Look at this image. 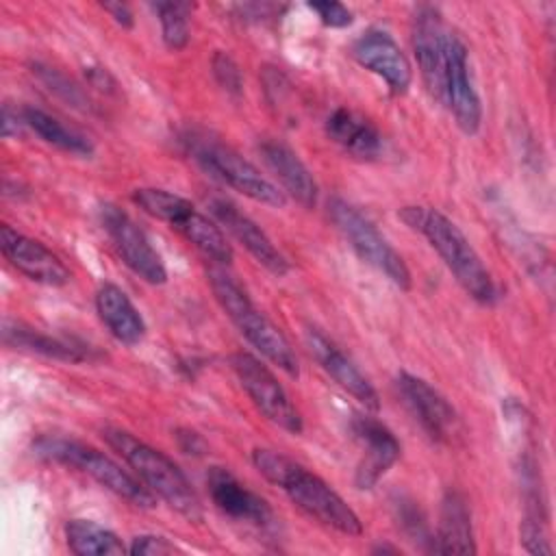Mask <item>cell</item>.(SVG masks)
<instances>
[{"instance_id": "12", "label": "cell", "mask_w": 556, "mask_h": 556, "mask_svg": "<svg viewBox=\"0 0 556 556\" xmlns=\"http://www.w3.org/2000/svg\"><path fill=\"white\" fill-rule=\"evenodd\" d=\"M445 37L439 9L421 4L413 17V50L426 91L439 104L445 93Z\"/></svg>"}, {"instance_id": "19", "label": "cell", "mask_w": 556, "mask_h": 556, "mask_svg": "<svg viewBox=\"0 0 556 556\" xmlns=\"http://www.w3.org/2000/svg\"><path fill=\"white\" fill-rule=\"evenodd\" d=\"M213 217L274 276H285L289 271V261L271 243V239L261 230V226L241 213L226 198H213L208 204Z\"/></svg>"}, {"instance_id": "31", "label": "cell", "mask_w": 556, "mask_h": 556, "mask_svg": "<svg viewBox=\"0 0 556 556\" xmlns=\"http://www.w3.org/2000/svg\"><path fill=\"white\" fill-rule=\"evenodd\" d=\"M211 70L213 76L217 80V85L230 93V96H241L243 91V78H241V70L235 63V59L222 50H217L211 59Z\"/></svg>"}, {"instance_id": "21", "label": "cell", "mask_w": 556, "mask_h": 556, "mask_svg": "<svg viewBox=\"0 0 556 556\" xmlns=\"http://www.w3.org/2000/svg\"><path fill=\"white\" fill-rule=\"evenodd\" d=\"M96 311L106 330L124 345H135L146 334V321L126 291L113 282H104L96 291Z\"/></svg>"}, {"instance_id": "18", "label": "cell", "mask_w": 556, "mask_h": 556, "mask_svg": "<svg viewBox=\"0 0 556 556\" xmlns=\"http://www.w3.org/2000/svg\"><path fill=\"white\" fill-rule=\"evenodd\" d=\"M206 489H208L213 504L224 515H228L237 521H245L250 526H258V528L271 526L274 513H271V506L267 504V500H263L258 493H254L252 489L241 484L235 478V473H230L226 467L208 469Z\"/></svg>"}, {"instance_id": "2", "label": "cell", "mask_w": 556, "mask_h": 556, "mask_svg": "<svg viewBox=\"0 0 556 556\" xmlns=\"http://www.w3.org/2000/svg\"><path fill=\"white\" fill-rule=\"evenodd\" d=\"M397 215L408 228L426 237L469 298L480 304L495 302L497 289L489 269L465 232L450 217L430 206H404Z\"/></svg>"}, {"instance_id": "24", "label": "cell", "mask_w": 556, "mask_h": 556, "mask_svg": "<svg viewBox=\"0 0 556 556\" xmlns=\"http://www.w3.org/2000/svg\"><path fill=\"white\" fill-rule=\"evenodd\" d=\"M2 341L9 348L35 352V354H41V356H48V358H56V361H67V363L89 361V350H85L83 345H76L72 341L43 334V332H39L35 328H26L22 324L4 321Z\"/></svg>"}, {"instance_id": "20", "label": "cell", "mask_w": 556, "mask_h": 556, "mask_svg": "<svg viewBox=\"0 0 556 556\" xmlns=\"http://www.w3.org/2000/svg\"><path fill=\"white\" fill-rule=\"evenodd\" d=\"M258 152L269 172L282 185V191L304 208H313L317 202V182L304 161L280 139H263L258 143Z\"/></svg>"}, {"instance_id": "8", "label": "cell", "mask_w": 556, "mask_h": 556, "mask_svg": "<svg viewBox=\"0 0 556 556\" xmlns=\"http://www.w3.org/2000/svg\"><path fill=\"white\" fill-rule=\"evenodd\" d=\"M328 215L361 261L382 271L397 289L408 291L413 287L408 265L367 215L343 198L328 202Z\"/></svg>"}, {"instance_id": "29", "label": "cell", "mask_w": 556, "mask_h": 556, "mask_svg": "<svg viewBox=\"0 0 556 556\" xmlns=\"http://www.w3.org/2000/svg\"><path fill=\"white\" fill-rule=\"evenodd\" d=\"M395 508H397V523L410 536V541H419L426 549L434 552V539L430 536L428 523H426L424 515L419 513V508L415 506V502H408V500L400 497L395 502Z\"/></svg>"}, {"instance_id": "3", "label": "cell", "mask_w": 556, "mask_h": 556, "mask_svg": "<svg viewBox=\"0 0 556 556\" xmlns=\"http://www.w3.org/2000/svg\"><path fill=\"white\" fill-rule=\"evenodd\" d=\"M102 439L130 465L139 480L189 521L202 519V504L182 469L161 450L122 428H104Z\"/></svg>"}, {"instance_id": "34", "label": "cell", "mask_w": 556, "mask_h": 556, "mask_svg": "<svg viewBox=\"0 0 556 556\" xmlns=\"http://www.w3.org/2000/svg\"><path fill=\"white\" fill-rule=\"evenodd\" d=\"M174 437H176V443H178L180 452H185L189 456H202L206 452V441L195 430L178 428Z\"/></svg>"}, {"instance_id": "36", "label": "cell", "mask_w": 556, "mask_h": 556, "mask_svg": "<svg viewBox=\"0 0 556 556\" xmlns=\"http://www.w3.org/2000/svg\"><path fill=\"white\" fill-rule=\"evenodd\" d=\"M24 128H26V124H24L22 111H13L9 104H4V109H2V135L7 139H11V137L22 135Z\"/></svg>"}, {"instance_id": "35", "label": "cell", "mask_w": 556, "mask_h": 556, "mask_svg": "<svg viewBox=\"0 0 556 556\" xmlns=\"http://www.w3.org/2000/svg\"><path fill=\"white\" fill-rule=\"evenodd\" d=\"M85 78L91 87H96L98 91H104V93H115V78L111 76V72L102 65H89L85 67Z\"/></svg>"}, {"instance_id": "9", "label": "cell", "mask_w": 556, "mask_h": 556, "mask_svg": "<svg viewBox=\"0 0 556 556\" xmlns=\"http://www.w3.org/2000/svg\"><path fill=\"white\" fill-rule=\"evenodd\" d=\"M230 367L256 410L267 421L291 434H300L304 430L300 410L293 406L285 387L278 382L267 365H263L256 356L248 352H235L230 354Z\"/></svg>"}, {"instance_id": "23", "label": "cell", "mask_w": 556, "mask_h": 556, "mask_svg": "<svg viewBox=\"0 0 556 556\" xmlns=\"http://www.w3.org/2000/svg\"><path fill=\"white\" fill-rule=\"evenodd\" d=\"M326 135L348 154L371 161L382 152V135L363 115L350 109H334L326 119Z\"/></svg>"}, {"instance_id": "30", "label": "cell", "mask_w": 556, "mask_h": 556, "mask_svg": "<svg viewBox=\"0 0 556 556\" xmlns=\"http://www.w3.org/2000/svg\"><path fill=\"white\" fill-rule=\"evenodd\" d=\"M519 541L526 552L539 554V556H549L554 552L547 532H545V519L534 517V515H523V521L519 526Z\"/></svg>"}, {"instance_id": "7", "label": "cell", "mask_w": 556, "mask_h": 556, "mask_svg": "<svg viewBox=\"0 0 556 556\" xmlns=\"http://www.w3.org/2000/svg\"><path fill=\"white\" fill-rule=\"evenodd\" d=\"M182 141H185L191 159L204 172H208L213 178L222 180L230 189L243 193L245 198H250L254 202L267 204V206L280 208L287 204L285 191L278 189L267 176L261 174V169L256 165H252L248 159H243L230 146H226L217 139H211L206 135H195V132H189Z\"/></svg>"}, {"instance_id": "4", "label": "cell", "mask_w": 556, "mask_h": 556, "mask_svg": "<svg viewBox=\"0 0 556 556\" xmlns=\"http://www.w3.org/2000/svg\"><path fill=\"white\" fill-rule=\"evenodd\" d=\"M206 280L215 300L237 326V330L245 337V341L285 374L298 378L300 365L291 343L280 332V328L263 311L256 308L245 289L222 269H208Z\"/></svg>"}, {"instance_id": "26", "label": "cell", "mask_w": 556, "mask_h": 556, "mask_svg": "<svg viewBox=\"0 0 556 556\" xmlns=\"http://www.w3.org/2000/svg\"><path fill=\"white\" fill-rule=\"evenodd\" d=\"M65 539L76 556H119L128 552L115 532L89 519H70L65 523Z\"/></svg>"}, {"instance_id": "15", "label": "cell", "mask_w": 556, "mask_h": 556, "mask_svg": "<svg viewBox=\"0 0 556 556\" xmlns=\"http://www.w3.org/2000/svg\"><path fill=\"white\" fill-rule=\"evenodd\" d=\"M0 248L4 258L33 282L46 287H65L72 278L65 263L52 250L22 235L9 224L0 226Z\"/></svg>"}, {"instance_id": "13", "label": "cell", "mask_w": 556, "mask_h": 556, "mask_svg": "<svg viewBox=\"0 0 556 556\" xmlns=\"http://www.w3.org/2000/svg\"><path fill=\"white\" fill-rule=\"evenodd\" d=\"M397 393L424 432L437 441L447 443L458 428V415L452 404L424 378L402 371L395 378Z\"/></svg>"}, {"instance_id": "33", "label": "cell", "mask_w": 556, "mask_h": 556, "mask_svg": "<svg viewBox=\"0 0 556 556\" xmlns=\"http://www.w3.org/2000/svg\"><path fill=\"white\" fill-rule=\"evenodd\" d=\"M130 554H139V556H167V554H176L180 552L172 541H167L165 536H156V534H139L132 539Z\"/></svg>"}, {"instance_id": "5", "label": "cell", "mask_w": 556, "mask_h": 556, "mask_svg": "<svg viewBox=\"0 0 556 556\" xmlns=\"http://www.w3.org/2000/svg\"><path fill=\"white\" fill-rule=\"evenodd\" d=\"M33 450L39 458H46L65 467H74L91 476L104 489H109L111 493H115L117 497L126 500L137 508H152L156 504V495L143 482H139L132 473L122 469V465H117L104 452L83 441L63 439V437H41L33 445Z\"/></svg>"}, {"instance_id": "10", "label": "cell", "mask_w": 556, "mask_h": 556, "mask_svg": "<svg viewBox=\"0 0 556 556\" xmlns=\"http://www.w3.org/2000/svg\"><path fill=\"white\" fill-rule=\"evenodd\" d=\"M100 224L109 235L119 258L146 282L163 285L167 280V269L161 254L152 248L146 232L137 222L115 204L104 202L100 206Z\"/></svg>"}, {"instance_id": "17", "label": "cell", "mask_w": 556, "mask_h": 556, "mask_svg": "<svg viewBox=\"0 0 556 556\" xmlns=\"http://www.w3.org/2000/svg\"><path fill=\"white\" fill-rule=\"evenodd\" d=\"M304 341L313 358L319 363V367L354 400H358L367 410L380 408V397L369 378L354 365V361L332 341L328 339L319 328L308 326L304 332Z\"/></svg>"}, {"instance_id": "14", "label": "cell", "mask_w": 556, "mask_h": 556, "mask_svg": "<svg viewBox=\"0 0 556 556\" xmlns=\"http://www.w3.org/2000/svg\"><path fill=\"white\" fill-rule=\"evenodd\" d=\"M350 428L363 450V456L354 471V486L361 491H369L397 463L402 445L395 434L376 417L354 415Z\"/></svg>"}, {"instance_id": "22", "label": "cell", "mask_w": 556, "mask_h": 556, "mask_svg": "<svg viewBox=\"0 0 556 556\" xmlns=\"http://www.w3.org/2000/svg\"><path fill=\"white\" fill-rule=\"evenodd\" d=\"M437 554H476L471 510L458 489H447L441 500L439 532L434 539Z\"/></svg>"}, {"instance_id": "28", "label": "cell", "mask_w": 556, "mask_h": 556, "mask_svg": "<svg viewBox=\"0 0 556 556\" xmlns=\"http://www.w3.org/2000/svg\"><path fill=\"white\" fill-rule=\"evenodd\" d=\"M30 72L56 96L61 98L65 104L78 109V111H85V113H91L93 111V102L89 100L87 91L74 83L72 78H67L63 72L50 67V65H43V63H30Z\"/></svg>"}, {"instance_id": "27", "label": "cell", "mask_w": 556, "mask_h": 556, "mask_svg": "<svg viewBox=\"0 0 556 556\" xmlns=\"http://www.w3.org/2000/svg\"><path fill=\"white\" fill-rule=\"evenodd\" d=\"M150 9L161 22V37L169 50H182L189 43V2H152Z\"/></svg>"}, {"instance_id": "25", "label": "cell", "mask_w": 556, "mask_h": 556, "mask_svg": "<svg viewBox=\"0 0 556 556\" xmlns=\"http://www.w3.org/2000/svg\"><path fill=\"white\" fill-rule=\"evenodd\" d=\"M22 117H24L26 128H30L43 143L54 146V148H59L63 152H70V154H76V156H91L93 154V143L83 132H78L76 128L65 126L61 119L46 113L43 109L24 106Z\"/></svg>"}, {"instance_id": "37", "label": "cell", "mask_w": 556, "mask_h": 556, "mask_svg": "<svg viewBox=\"0 0 556 556\" xmlns=\"http://www.w3.org/2000/svg\"><path fill=\"white\" fill-rule=\"evenodd\" d=\"M102 9H104L122 28H132L135 15H132V11H130L128 4H124V2H104Z\"/></svg>"}, {"instance_id": "38", "label": "cell", "mask_w": 556, "mask_h": 556, "mask_svg": "<svg viewBox=\"0 0 556 556\" xmlns=\"http://www.w3.org/2000/svg\"><path fill=\"white\" fill-rule=\"evenodd\" d=\"M371 552H374V554H387V552H389V554H397L400 549H397V547H391V545H376Z\"/></svg>"}, {"instance_id": "32", "label": "cell", "mask_w": 556, "mask_h": 556, "mask_svg": "<svg viewBox=\"0 0 556 556\" xmlns=\"http://www.w3.org/2000/svg\"><path fill=\"white\" fill-rule=\"evenodd\" d=\"M308 9L313 13H317L319 22L324 26H330V28H345L354 22V15L352 11L341 4V2H332V0H321V2H308Z\"/></svg>"}, {"instance_id": "6", "label": "cell", "mask_w": 556, "mask_h": 556, "mask_svg": "<svg viewBox=\"0 0 556 556\" xmlns=\"http://www.w3.org/2000/svg\"><path fill=\"white\" fill-rule=\"evenodd\" d=\"M132 202L143 213L169 224V228L182 235L206 258L219 265H228L232 261V248L222 228L182 195L167 189L141 187L132 191Z\"/></svg>"}, {"instance_id": "11", "label": "cell", "mask_w": 556, "mask_h": 556, "mask_svg": "<svg viewBox=\"0 0 556 556\" xmlns=\"http://www.w3.org/2000/svg\"><path fill=\"white\" fill-rule=\"evenodd\" d=\"M443 104L450 106L456 126L465 135H476L482 126V104L469 72L467 46L454 33L445 37V93Z\"/></svg>"}, {"instance_id": "1", "label": "cell", "mask_w": 556, "mask_h": 556, "mask_svg": "<svg viewBox=\"0 0 556 556\" xmlns=\"http://www.w3.org/2000/svg\"><path fill=\"white\" fill-rule=\"evenodd\" d=\"M252 463L265 480L276 484L300 510L321 526L345 536L363 534V523L354 508L326 480L308 471L304 465L265 447L252 450Z\"/></svg>"}, {"instance_id": "16", "label": "cell", "mask_w": 556, "mask_h": 556, "mask_svg": "<svg viewBox=\"0 0 556 556\" xmlns=\"http://www.w3.org/2000/svg\"><path fill=\"white\" fill-rule=\"evenodd\" d=\"M352 56L371 74L380 76L393 96H404L413 83V70L397 41L380 28L363 33L352 43Z\"/></svg>"}]
</instances>
